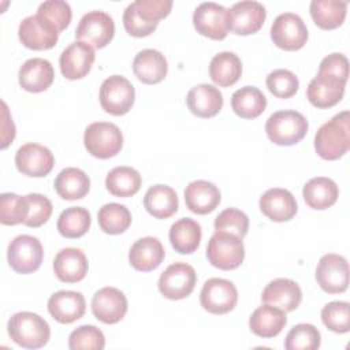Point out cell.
Returning <instances> with one entry per match:
<instances>
[{
	"instance_id": "cell-1",
	"label": "cell",
	"mask_w": 350,
	"mask_h": 350,
	"mask_svg": "<svg viewBox=\"0 0 350 350\" xmlns=\"http://www.w3.org/2000/svg\"><path fill=\"white\" fill-rule=\"evenodd\" d=\"M171 8V0H137L126 7L123 26L133 37H146L156 30L159 21L165 18Z\"/></svg>"
},
{
	"instance_id": "cell-2",
	"label": "cell",
	"mask_w": 350,
	"mask_h": 350,
	"mask_svg": "<svg viewBox=\"0 0 350 350\" xmlns=\"http://www.w3.org/2000/svg\"><path fill=\"white\" fill-rule=\"evenodd\" d=\"M350 146V113L342 111L325 122L314 135L316 153L324 160H338Z\"/></svg>"
},
{
	"instance_id": "cell-3",
	"label": "cell",
	"mask_w": 350,
	"mask_h": 350,
	"mask_svg": "<svg viewBox=\"0 0 350 350\" xmlns=\"http://www.w3.org/2000/svg\"><path fill=\"white\" fill-rule=\"evenodd\" d=\"M10 338L23 349H40L51 338L48 323L33 312H18L12 314L7 324Z\"/></svg>"
},
{
	"instance_id": "cell-4",
	"label": "cell",
	"mask_w": 350,
	"mask_h": 350,
	"mask_svg": "<svg viewBox=\"0 0 350 350\" xmlns=\"http://www.w3.org/2000/svg\"><path fill=\"white\" fill-rule=\"evenodd\" d=\"M306 118L297 111L286 109L273 112L265 123V133L271 142L280 146L298 144L308 133Z\"/></svg>"
},
{
	"instance_id": "cell-5",
	"label": "cell",
	"mask_w": 350,
	"mask_h": 350,
	"mask_svg": "<svg viewBox=\"0 0 350 350\" xmlns=\"http://www.w3.org/2000/svg\"><path fill=\"white\" fill-rule=\"evenodd\" d=\"M83 144L92 156L105 160L120 152L123 146V134L113 123L94 122L86 127Z\"/></svg>"
},
{
	"instance_id": "cell-6",
	"label": "cell",
	"mask_w": 350,
	"mask_h": 350,
	"mask_svg": "<svg viewBox=\"0 0 350 350\" xmlns=\"http://www.w3.org/2000/svg\"><path fill=\"white\" fill-rule=\"evenodd\" d=\"M208 261L223 271L238 268L245 258L242 238L223 231H215L206 246Z\"/></svg>"
},
{
	"instance_id": "cell-7",
	"label": "cell",
	"mask_w": 350,
	"mask_h": 350,
	"mask_svg": "<svg viewBox=\"0 0 350 350\" xmlns=\"http://www.w3.org/2000/svg\"><path fill=\"white\" fill-rule=\"evenodd\" d=\"M42 258V245L33 235H18L8 245L7 260L16 273L26 275L36 272L40 268Z\"/></svg>"
},
{
	"instance_id": "cell-8",
	"label": "cell",
	"mask_w": 350,
	"mask_h": 350,
	"mask_svg": "<svg viewBox=\"0 0 350 350\" xmlns=\"http://www.w3.org/2000/svg\"><path fill=\"white\" fill-rule=\"evenodd\" d=\"M98 98L107 113L120 116L131 109L135 100V90L127 78L112 75L101 83Z\"/></svg>"
},
{
	"instance_id": "cell-9",
	"label": "cell",
	"mask_w": 350,
	"mask_h": 350,
	"mask_svg": "<svg viewBox=\"0 0 350 350\" xmlns=\"http://www.w3.org/2000/svg\"><path fill=\"white\" fill-rule=\"evenodd\" d=\"M238 302V290L227 279H208L200 293L201 306L212 314H226L231 312Z\"/></svg>"
},
{
	"instance_id": "cell-10",
	"label": "cell",
	"mask_w": 350,
	"mask_h": 350,
	"mask_svg": "<svg viewBox=\"0 0 350 350\" xmlns=\"http://www.w3.org/2000/svg\"><path fill=\"white\" fill-rule=\"evenodd\" d=\"M113 19L104 11H90L85 14L75 29V38L78 41L98 49L108 45L113 38Z\"/></svg>"
},
{
	"instance_id": "cell-11",
	"label": "cell",
	"mask_w": 350,
	"mask_h": 350,
	"mask_svg": "<svg viewBox=\"0 0 350 350\" xmlns=\"http://www.w3.org/2000/svg\"><path fill=\"white\" fill-rule=\"evenodd\" d=\"M271 38L280 49L298 51L308 41V29L299 15L284 12L275 18L271 26Z\"/></svg>"
},
{
	"instance_id": "cell-12",
	"label": "cell",
	"mask_w": 350,
	"mask_h": 350,
	"mask_svg": "<svg viewBox=\"0 0 350 350\" xmlns=\"http://www.w3.org/2000/svg\"><path fill=\"white\" fill-rule=\"evenodd\" d=\"M197 275L186 262L171 264L159 278V291L167 299L178 301L189 297L196 286Z\"/></svg>"
},
{
	"instance_id": "cell-13",
	"label": "cell",
	"mask_w": 350,
	"mask_h": 350,
	"mask_svg": "<svg viewBox=\"0 0 350 350\" xmlns=\"http://www.w3.org/2000/svg\"><path fill=\"white\" fill-rule=\"evenodd\" d=\"M316 282L328 294L345 293L349 286L347 260L335 253L324 254L317 262Z\"/></svg>"
},
{
	"instance_id": "cell-14",
	"label": "cell",
	"mask_w": 350,
	"mask_h": 350,
	"mask_svg": "<svg viewBox=\"0 0 350 350\" xmlns=\"http://www.w3.org/2000/svg\"><path fill=\"white\" fill-rule=\"evenodd\" d=\"M21 42L33 51H46L56 45L59 30L41 15H30L25 18L18 27Z\"/></svg>"
},
{
	"instance_id": "cell-15",
	"label": "cell",
	"mask_w": 350,
	"mask_h": 350,
	"mask_svg": "<svg viewBox=\"0 0 350 350\" xmlns=\"http://www.w3.org/2000/svg\"><path fill=\"white\" fill-rule=\"evenodd\" d=\"M267 18L265 7L258 1H239L227 11L228 30L238 36L257 33Z\"/></svg>"
},
{
	"instance_id": "cell-16",
	"label": "cell",
	"mask_w": 350,
	"mask_h": 350,
	"mask_svg": "<svg viewBox=\"0 0 350 350\" xmlns=\"http://www.w3.org/2000/svg\"><path fill=\"white\" fill-rule=\"evenodd\" d=\"M227 8L213 3H201L193 14V25L197 33L211 40H223L228 33Z\"/></svg>"
},
{
	"instance_id": "cell-17",
	"label": "cell",
	"mask_w": 350,
	"mask_h": 350,
	"mask_svg": "<svg viewBox=\"0 0 350 350\" xmlns=\"http://www.w3.org/2000/svg\"><path fill=\"white\" fill-rule=\"evenodd\" d=\"M15 165L23 175L42 178L52 171L55 157L46 146L36 142H27L16 150Z\"/></svg>"
},
{
	"instance_id": "cell-18",
	"label": "cell",
	"mask_w": 350,
	"mask_h": 350,
	"mask_svg": "<svg viewBox=\"0 0 350 350\" xmlns=\"http://www.w3.org/2000/svg\"><path fill=\"white\" fill-rule=\"evenodd\" d=\"M94 59L93 46L82 41H75L62 52L59 57L60 71L67 79H81L89 74Z\"/></svg>"
},
{
	"instance_id": "cell-19",
	"label": "cell",
	"mask_w": 350,
	"mask_h": 350,
	"mask_svg": "<svg viewBox=\"0 0 350 350\" xmlns=\"http://www.w3.org/2000/svg\"><path fill=\"white\" fill-rule=\"evenodd\" d=\"M92 312L101 323L116 324L127 312V298L115 287H103L92 298Z\"/></svg>"
},
{
	"instance_id": "cell-20",
	"label": "cell",
	"mask_w": 350,
	"mask_h": 350,
	"mask_svg": "<svg viewBox=\"0 0 350 350\" xmlns=\"http://www.w3.org/2000/svg\"><path fill=\"white\" fill-rule=\"evenodd\" d=\"M345 86V81L328 74L317 72V75L308 85L306 97L316 108H331L342 100Z\"/></svg>"
},
{
	"instance_id": "cell-21",
	"label": "cell",
	"mask_w": 350,
	"mask_h": 350,
	"mask_svg": "<svg viewBox=\"0 0 350 350\" xmlns=\"http://www.w3.org/2000/svg\"><path fill=\"white\" fill-rule=\"evenodd\" d=\"M85 310L86 302L79 291L60 290L48 299V312L60 324H71L79 320Z\"/></svg>"
},
{
	"instance_id": "cell-22",
	"label": "cell",
	"mask_w": 350,
	"mask_h": 350,
	"mask_svg": "<svg viewBox=\"0 0 350 350\" xmlns=\"http://www.w3.org/2000/svg\"><path fill=\"white\" fill-rule=\"evenodd\" d=\"M258 205L262 215L276 223L291 220L298 211L294 196L288 190L280 187L267 190L260 197Z\"/></svg>"
},
{
	"instance_id": "cell-23",
	"label": "cell",
	"mask_w": 350,
	"mask_h": 350,
	"mask_svg": "<svg viewBox=\"0 0 350 350\" xmlns=\"http://www.w3.org/2000/svg\"><path fill=\"white\" fill-rule=\"evenodd\" d=\"M261 301L280 308L284 312H293L302 301V291L297 282L287 278H278L265 286Z\"/></svg>"
},
{
	"instance_id": "cell-24",
	"label": "cell",
	"mask_w": 350,
	"mask_h": 350,
	"mask_svg": "<svg viewBox=\"0 0 350 350\" xmlns=\"http://www.w3.org/2000/svg\"><path fill=\"white\" fill-rule=\"evenodd\" d=\"M55 78L52 64L46 59L33 57L26 60L18 72V81L23 90L30 93H41L46 90Z\"/></svg>"
},
{
	"instance_id": "cell-25",
	"label": "cell",
	"mask_w": 350,
	"mask_h": 350,
	"mask_svg": "<svg viewBox=\"0 0 350 350\" xmlns=\"http://www.w3.org/2000/svg\"><path fill=\"white\" fill-rule=\"evenodd\" d=\"M186 104L193 115L208 119L217 115L223 108V94L213 85L200 83L189 90Z\"/></svg>"
},
{
	"instance_id": "cell-26",
	"label": "cell",
	"mask_w": 350,
	"mask_h": 350,
	"mask_svg": "<svg viewBox=\"0 0 350 350\" xmlns=\"http://www.w3.org/2000/svg\"><path fill=\"white\" fill-rule=\"evenodd\" d=\"M221 194L212 182L198 179L190 182L185 189V202L189 211L197 215L213 212L220 204Z\"/></svg>"
},
{
	"instance_id": "cell-27",
	"label": "cell",
	"mask_w": 350,
	"mask_h": 350,
	"mask_svg": "<svg viewBox=\"0 0 350 350\" xmlns=\"http://www.w3.org/2000/svg\"><path fill=\"white\" fill-rule=\"evenodd\" d=\"M88 269V258L78 247H64L55 256L53 271L60 282H81L86 276Z\"/></svg>"
},
{
	"instance_id": "cell-28",
	"label": "cell",
	"mask_w": 350,
	"mask_h": 350,
	"mask_svg": "<svg viewBox=\"0 0 350 350\" xmlns=\"http://www.w3.org/2000/svg\"><path fill=\"white\" fill-rule=\"evenodd\" d=\"M164 257V247L154 237H145L135 241L129 252L130 265L139 272H150L156 269L163 262Z\"/></svg>"
},
{
	"instance_id": "cell-29",
	"label": "cell",
	"mask_w": 350,
	"mask_h": 350,
	"mask_svg": "<svg viewBox=\"0 0 350 350\" xmlns=\"http://www.w3.org/2000/svg\"><path fill=\"white\" fill-rule=\"evenodd\" d=\"M134 75L146 85L161 82L168 71V63L164 55L156 49L139 51L133 62Z\"/></svg>"
},
{
	"instance_id": "cell-30",
	"label": "cell",
	"mask_w": 350,
	"mask_h": 350,
	"mask_svg": "<svg viewBox=\"0 0 350 350\" xmlns=\"http://www.w3.org/2000/svg\"><path fill=\"white\" fill-rule=\"evenodd\" d=\"M287 324L286 312L269 304L258 306L249 319L250 331L260 338H273Z\"/></svg>"
},
{
	"instance_id": "cell-31",
	"label": "cell",
	"mask_w": 350,
	"mask_h": 350,
	"mask_svg": "<svg viewBox=\"0 0 350 350\" xmlns=\"http://www.w3.org/2000/svg\"><path fill=\"white\" fill-rule=\"evenodd\" d=\"M302 197L309 208L324 211L336 202L339 197V189L332 179L325 176H316L305 183L302 189Z\"/></svg>"
},
{
	"instance_id": "cell-32",
	"label": "cell",
	"mask_w": 350,
	"mask_h": 350,
	"mask_svg": "<svg viewBox=\"0 0 350 350\" xmlns=\"http://www.w3.org/2000/svg\"><path fill=\"white\" fill-rule=\"evenodd\" d=\"M178 196L167 185H154L144 196V206L156 219H168L178 211Z\"/></svg>"
},
{
	"instance_id": "cell-33",
	"label": "cell",
	"mask_w": 350,
	"mask_h": 350,
	"mask_svg": "<svg viewBox=\"0 0 350 350\" xmlns=\"http://www.w3.org/2000/svg\"><path fill=\"white\" fill-rule=\"evenodd\" d=\"M53 187L57 196L63 200H81L90 190V179L85 171L75 167H67L57 174Z\"/></svg>"
},
{
	"instance_id": "cell-34",
	"label": "cell",
	"mask_w": 350,
	"mask_h": 350,
	"mask_svg": "<svg viewBox=\"0 0 350 350\" xmlns=\"http://www.w3.org/2000/svg\"><path fill=\"white\" fill-rule=\"evenodd\" d=\"M202 231L200 223L190 217H182L170 228V242L175 252L180 254L194 253L201 242Z\"/></svg>"
},
{
	"instance_id": "cell-35",
	"label": "cell",
	"mask_w": 350,
	"mask_h": 350,
	"mask_svg": "<svg viewBox=\"0 0 350 350\" xmlns=\"http://www.w3.org/2000/svg\"><path fill=\"white\" fill-rule=\"evenodd\" d=\"M242 75V62L234 52H220L215 55L209 63L211 79L221 86L228 88L238 82Z\"/></svg>"
},
{
	"instance_id": "cell-36",
	"label": "cell",
	"mask_w": 350,
	"mask_h": 350,
	"mask_svg": "<svg viewBox=\"0 0 350 350\" xmlns=\"http://www.w3.org/2000/svg\"><path fill=\"white\" fill-rule=\"evenodd\" d=\"M232 111L242 119H256L267 108V97L256 86H243L231 97Z\"/></svg>"
},
{
	"instance_id": "cell-37",
	"label": "cell",
	"mask_w": 350,
	"mask_h": 350,
	"mask_svg": "<svg viewBox=\"0 0 350 350\" xmlns=\"http://www.w3.org/2000/svg\"><path fill=\"white\" fill-rule=\"evenodd\" d=\"M309 11L313 22L320 29L332 30L345 22L347 3L339 0H313Z\"/></svg>"
},
{
	"instance_id": "cell-38",
	"label": "cell",
	"mask_w": 350,
	"mask_h": 350,
	"mask_svg": "<svg viewBox=\"0 0 350 350\" xmlns=\"http://www.w3.org/2000/svg\"><path fill=\"white\" fill-rule=\"evenodd\" d=\"M105 187L115 197H131L141 187V175L137 170L127 165L115 167L105 178Z\"/></svg>"
},
{
	"instance_id": "cell-39",
	"label": "cell",
	"mask_w": 350,
	"mask_h": 350,
	"mask_svg": "<svg viewBox=\"0 0 350 350\" xmlns=\"http://www.w3.org/2000/svg\"><path fill=\"white\" fill-rule=\"evenodd\" d=\"M92 224V217L88 209L82 206H70L63 211L57 219L56 227L60 235L68 239L85 235Z\"/></svg>"
},
{
	"instance_id": "cell-40",
	"label": "cell",
	"mask_w": 350,
	"mask_h": 350,
	"mask_svg": "<svg viewBox=\"0 0 350 350\" xmlns=\"http://www.w3.org/2000/svg\"><path fill=\"white\" fill-rule=\"evenodd\" d=\"M97 221L100 228L105 234L118 235L124 232L130 227L131 213L124 205L109 202L98 209Z\"/></svg>"
},
{
	"instance_id": "cell-41",
	"label": "cell",
	"mask_w": 350,
	"mask_h": 350,
	"mask_svg": "<svg viewBox=\"0 0 350 350\" xmlns=\"http://www.w3.org/2000/svg\"><path fill=\"white\" fill-rule=\"evenodd\" d=\"M23 206L25 219L22 224L33 228L46 223L53 209L49 198L38 193H30L27 196H23Z\"/></svg>"
},
{
	"instance_id": "cell-42",
	"label": "cell",
	"mask_w": 350,
	"mask_h": 350,
	"mask_svg": "<svg viewBox=\"0 0 350 350\" xmlns=\"http://www.w3.org/2000/svg\"><path fill=\"white\" fill-rule=\"evenodd\" d=\"M321 343V335L319 329L309 323H301L294 325L284 339L286 350H314Z\"/></svg>"
},
{
	"instance_id": "cell-43",
	"label": "cell",
	"mask_w": 350,
	"mask_h": 350,
	"mask_svg": "<svg viewBox=\"0 0 350 350\" xmlns=\"http://www.w3.org/2000/svg\"><path fill=\"white\" fill-rule=\"evenodd\" d=\"M323 324L336 334L350 331V304L346 301L328 302L321 309Z\"/></svg>"
},
{
	"instance_id": "cell-44",
	"label": "cell",
	"mask_w": 350,
	"mask_h": 350,
	"mask_svg": "<svg viewBox=\"0 0 350 350\" xmlns=\"http://www.w3.org/2000/svg\"><path fill=\"white\" fill-rule=\"evenodd\" d=\"M267 88L278 98H290L298 92L299 81L290 70L278 68L268 74Z\"/></svg>"
},
{
	"instance_id": "cell-45",
	"label": "cell",
	"mask_w": 350,
	"mask_h": 350,
	"mask_svg": "<svg viewBox=\"0 0 350 350\" xmlns=\"http://www.w3.org/2000/svg\"><path fill=\"white\" fill-rule=\"evenodd\" d=\"M104 346V334L96 325H81L68 336L71 350H103Z\"/></svg>"
},
{
	"instance_id": "cell-46",
	"label": "cell",
	"mask_w": 350,
	"mask_h": 350,
	"mask_svg": "<svg viewBox=\"0 0 350 350\" xmlns=\"http://www.w3.org/2000/svg\"><path fill=\"white\" fill-rule=\"evenodd\" d=\"M215 230L243 238L249 230V217L237 208H227L216 216Z\"/></svg>"
},
{
	"instance_id": "cell-47",
	"label": "cell",
	"mask_w": 350,
	"mask_h": 350,
	"mask_svg": "<svg viewBox=\"0 0 350 350\" xmlns=\"http://www.w3.org/2000/svg\"><path fill=\"white\" fill-rule=\"evenodd\" d=\"M37 14L51 22L59 30V33L70 25L72 16L70 4L63 0H48L41 3Z\"/></svg>"
},
{
	"instance_id": "cell-48",
	"label": "cell",
	"mask_w": 350,
	"mask_h": 350,
	"mask_svg": "<svg viewBox=\"0 0 350 350\" xmlns=\"http://www.w3.org/2000/svg\"><path fill=\"white\" fill-rule=\"evenodd\" d=\"M23 197L15 193H3L0 196V221L5 226H15L23 223Z\"/></svg>"
},
{
	"instance_id": "cell-49",
	"label": "cell",
	"mask_w": 350,
	"mask_h": 350,
	"mask_svg": "<svg viewBox=\"0 0 350 350\" xmlns=\"http://www.w3.org/2000/svg\"><path fill=\"white\" fill-rule=\"evenodd\" d=\"M319 74H328L345 82L349 78V62L343 53H331L325 56L319 66Z\"/></svg>"
}]
</instances>
